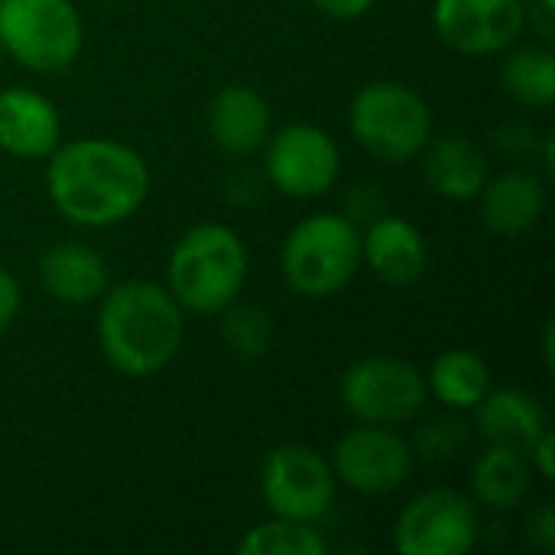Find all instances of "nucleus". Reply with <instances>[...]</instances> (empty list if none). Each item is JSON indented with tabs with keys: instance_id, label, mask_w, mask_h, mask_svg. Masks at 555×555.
<instances>
[{
	"instance_id": "6ab92c4d",
	"label": "nucleus",
	"mask_w": 555,
	"mask_h": 555,
	"mask_svg": "<svg viewBox=\"0 0 555 555\" xmlns=\"http://www.w3.org/2000/svg\"><path fill=\"white\" fill-rule=\"evenodd\" d=\"M475 410H478V433L491 446H514V449L527 452L530 442L543 429H550L546 413L537 403V397H530L527 390H517V387L488 390Z\"/></svg>"
},
{
	"instance_id": "4468645a",
	"label": "nucleus",
	"mask_w": 555,
	"mask_h": 555,
	"mask_svg": "<svg viewBox=\"0 0 555 555\" xmlns=\"http://www.w3.org/2000/svg\"><path fill=\"white\" fill-rule=\"evenodd\" d=\"M361 260L390 286H413L429 263V247L420 228L400 215H380L361 234Z\"/></svg>"
},
{
	"instance_id": "4be33fe9",
	"label": "nucleus",
	"mask_w": 555,
	"mask_h": 555,
	"mask_svg": "<svg viewBox=\"0 0 555 555\" xmlns=\"http://www.w3.org/2000/svg\"><path fill=\"white\" fill-rule=\"evenodd\" d=\"M501 88L524 107L555 101V55L543 46H520L501 62Z\"/></svg>"
},
{
	"instance_id": "0eeeda50",
	"label": "nucleus",
	"mask_w": 555,
	"mask_h": 555,
	"mask_svg": "<svg viewBox=\"0 0 555 555\" xmlns=\"http://www.w3.org/2000/svg\"><path fill=\"white\" fill-rule=\"evenodd\" d=\"M345 410L371 426L410 423L426 406V377L400 358H364L341 374Z\"/></svg>"
},
{
	"instance_id": "6e6552de",
	"label": "nucleus",
	"mask_w": 555,
	"mask_h": 555,
	"mask_svg": "<svg viewBox=\"0 0 555 555\" xmlns=\"http://www.w3.org/2000/svg\"><path fill=\"white\" fill-rule=\"evenodd\" d=\"M260 491L273 517L312 524L335 501V472L309 446H280L263 462Z\"/></svg>"
},
{
	"instance_id": "bb28decb",
	"label": "nucleus",
	"mask_w": 555,
	"mask_h": 555,
	"mask_svg": "<svg viewBox=\"0 0 555 555\" xmlns=\"http://www.w3.org/2000/svg\"><path fill=\"white\" fill-rule=\"evenodd\" d=\"M553 449H555V439L550 429H543V433L530 442V449H527V452H530V465H533L543 478H553V472H555Z\"/></svg>"
},
{
	"instance_id": "b1692460",
	"label": "nucleus",
	"mask_w": 555,
	"mask_h": 555,
	"mask_svg": "<svg viewBox=\"0 0 555 555\" xmlns=\"http://www.w3.org/2000/svg\"><path fill=\"white\" fill-rule=\"evenodd\" d=\"M221 338L224 345L237 354V358H263L273 345V322L263 309L257 306H237V299L231 306L221 309Z\"/></svg>"
},
{
	"instance_id": "a878e982",
	"label": "nucleus",
	"mask_w": 555,
	"mask_h": 555,
	"mask_svg": "<svg viewBox=\"0 0 555 555\" xmlns=\"http://www.w3.org/2000/svg\"><path fill=\"white\" fill-rule=\"evenodd\" d=\"M527 540L543 550V553H553L555 550V514L550 504H540L530 517H527Z\"/></svg>"
},
{
	"instance_id": "aec40b11",
	"label": "nucleus",
	"mask_w": 555,
	"mask_h": 555,
	"mask_svg": "<svg viewBox=\"0 0 555 555\" xmlns=\"http://www.w3.org/2000/svg\"><path fill=\"white\" fill-rule=\"evenodd\" d=\"M530 475H533V465H530L524 449L491 446L475 462L472 488H475V498L485 507H491V511H514L517 504H524V498L530 491Z\"/></svg>"
},
{
	"instance_id": "7ed1b4c3",
	"label": "nucleus",
	"mask_w": 555,
	"mask_h": 555,
	"mask_svg": "<svg viewBox=\"0 0 555 555\" xmlns=\"http://www.w3.org/2000/svg\"><path fill=\"white\" fill-rule=\"evenodd\" d=\"M169 293L198 315L231 306L247 280V247L228 224H195L169 254Z\"/></svg>"
},
{
	"instance_id": "c756f323",
	"label": "nucleus",
	"mask_w": 555,
	"mask_h": 555,
	"mask_svg": "<svg viewBox=\"0 0 555 555\" xmlns=\"http://www.w3.org/2000/svg\"><path fill=\"white\" fill-rule=\"evenodd\" d=\"M527 20L537 26V33H540L543 39H550L555 29V0H530Z\"/></svg>"
},
{
	"instance_id": "f3484780",
	"label": "nucleus",
	"mask_w": 555,
	"mask_h": 555,
	"mask_svg": "<svg viewBox=\"0 0 555 555\" xmlns=\"http://www.w3.org/2000/svg\"><path fill=\"white\" fill-rule=\"evenodd\" d=\"M42 289L65 306H85L104 296L107 263L104 257L81 241H59L39 260Z\"/></svg>"
},
{
	"instance_id": "7c9ffc66",
	"label": "nucleus",
	"mask_w": 555,
	"mask_h": 555,
	"mask_svg": "<svg viewBox=\"0 0 555 555\" xmlns=\"http://www.w3.org/2000/svg\"><path fill=\"white\" fill-rule=\"evenodd\" d=\"M543 351H546V364L553 367V325H546V338H543Z\"/></svg>"
},
{
	"instance_id": "9b49d317",
	"label": "nucleus",
	"mask_w": 555,
	"mask_h": 555,
	"mask_svg": "<svg viewBox=\"0 0 555 555\" xmlns=\"http://www.w3.org/2000/svg\"><path fill=\"white\" fill-rule=\"evenodd\" d=\"M436 33L462 55H494L517 42L527 26L524 0H436Z\"/></svg>"
},
{
	"instance_id": "2f4dec72",
	"label": "nucleus",
	"mask_w": 555,
	"mask_h": 555,
	"mask_svg": "<svg viewBox=\"0 0 555 555\" xmlns=\"http://www.w3.org/2000/svg\"><path fill=\"white\" fill-rule=\"evenodd\" d=\"M0 59H3V46H0Z\"/></svg>"
},
{
	"instance_id": "2eb2a0df",
	"label": "nucleus",
	"mask_w": 555,
	"mask_h": 555,
	"mask_svg": "<svg viewBox=\"0 0 555 555\" xmlns=\"http://www.w3.org/2000/svg\"><path fill=\"white\" fill-rule=\"evenodd\" d=\"M270 104L250 85H228L208 104V133L231 156L257 153L270 137Z\"/></svg>"
},
{
	"instance_id": "f03ea898",
	"label": "nucleus",
	"mask_w": 555,
	"mask_h": 555,
	"mask_svg": "<svg viewBox=\"0 0 555 555\" xmlns=\"http://www.w3.org/2000/svg\"><path fill=\"white\" fill-rule=\"evenodd\" d=\"M182 306L150 280H127L104 289L98 309V341L107 364L127 377L163 371L182 345Z\"/></svg>"
},
{
	"instance_id": "1a4fd4ad",
	"label": "nucleus",
	"mask_w": 555,
	"mask_h": 555,
	"mask_svg": "<svg viewBox=\"0 0 555 555\" xmlns=\"http://www.w3.org/2000/svg\"><path fill=\"white\" fill-rule=\"evenodd\" d=\"M475 543L478 511L449 488L413 498L397 520V550L403 555H465Z\"/></svg>"
},
{
	"instance_id": "39448f33",
	"label": "nucleus",
	"mask_w": 555,
	"mask_h": 555,
	"mask_svg": "<svg viewBox=\"0 0 555 555\" xmlns=\"http://www.w3.org/2000/svg\"><path fill=\"white\" fill-rule=\"evenodd\" d=\"M354 140L384 163H406L433 140L429 104L400 81H371L351 101Z\"/></svg>"
},
{
	"instance_id": "ddd939ff",
	"label": "nucleus",
	"mask_w": 555,
	"mask_h": 555,
	"mask_svg": "<svg viewBox=\"0 0 555 555\" xmlns=\"http://www.w3.org/2000/svg\"><path fill=\"white\" fill-rule=\"evenodd\" d=\"M62 143V120L49 98L29 88L0 91V150L16 159L49 156Z\"/></svg>"
},
{
	"instance_id": "c85d7f7f",
	"label": "nucleus",
	"mask_w": 555,
	"mask_h": 555,
	"mask_svg": "<svg viewBox=\"0 0 555 555\" xmlns=\"http://www.w3.org/2000/svg\"><path fill=\"white\" fill-rule=\"evenodd\" d=\"M312 3L332 20H358L374 7V0H312Z\"/></svg>"
},
{
	"instance_id": "5701e85b",
	"label": "nucleus",
	"mask_w": 555,
	"mask_h": 555,
	"mask_svg": "<svg viewBox=\"0 0 555 555\" xmlns=\"http://www.w3.org/2000/svg\"><path fill=\"white\" fill-rule=\"evenodd\" d=\"M241 555H325L328 543L322 540L319 530H312V524L302 520H270L254 527L241 543Z\"/></svg>"
},
{
	"instance_id": "cd10ccee",
	"label": "nucleus",
	"mask_w": 555,
	"mask_h": 555,
	"mask_svg": "<svg viewBox=\"0 0 555 555\" xmlns=\"http://www.w3.org/2000/svg\"><path fill=\"white\" fill-rule=\"evenodd\" d=\"M20 309V283L0 267V332L10 328V322L16 319Z\"/></svg>"
},
{
	"instance_id": "20e7f679",
	"label": "nucleus",
	"mask_w": 555,
	"mask_h": 555,
	"mask_svg": "<svg viewBox=\"0 0 555 555\" xmlns=\"http://www.w3.org/2000/svg\"><path fill=\"white\" fill-rule=\"evenodd\" d=\"M280 267L293 293L328 299L341 293L361 267V231L348 215H309L286 234Z\"/></svg>"
},
{
	"instance_id": "9d476101",
	"label": "nucleus",
	"mask_w": 555,
	"mask_h": 555,
	"mask_svg": "<svg viewBox=\"0 0 555 555\" xmlns=\"http://www.w3.org/2000/svg\"><path fill=\"white\" fill-rule=\"evenodd\" d=\"M267 140V176L283 195L312 198L335 185L341 156L322 127L293 124Z\"/></svg>"
},
{
	"instance_id": "a211bd4d",
	"label": "nucleus",
	"mask_w": 555,
	"mask_h": 555,
	"mask_svg": "<svg viewBox=\"0 0 555 555\" xmlns=\"http://www.w3.org/2000/svg\"><path fill=\"white\" fill-rule=\"evenodd\" d=\"M423 179L449 202H472L488 182V156L468 137H442L423 146Z\"/></svg>"
},
{
	"instance_id": "393cba45",
	"label": "nucleus",
	"mask_w": 555,
	"mask_h": 555,
	"mask_svg": "<svg viewBox=\"0 0 555 555\" xmlns=\"http://www.w3.org/2000/svg\"><path fill=\"white\" fill-rule=\"evenodd\" d=\"M465 449V423L459 420H436L420 433V452L426 459H455Z\"/></svg>"
},
{
	"instance_id": "dca6fc26",
	"label": "nucleus",
	"mask_w": 555,
	"mask_h": 555,
	"mask_svg": "<svg viewBox=\"0 0 555 555\" xmlns=\"http://www.w3.org/2000/svg\"><path fill=\"white\" fill-rule=\"evenodd\" d=\"M481 198V221L498 237L527 234L546 211V189L530 169H507L501 176H488Z\"/></svg>"
},
{
	"instance_id": "f257e3e1",
	"label": "nucleus",
	"mask_w": 555,
	"mask_h": 555,
	"mask_svg": "<svg viewBox=\"0 0 555 555\" xmlns=\"http://www.w3.org/2000/svg\"><path fill=\"white\" fill-rule=\"evenodd\" d=\"M46 189L55 211L72 224L111 228L140 211L150 195V169L133 146L85 137L49 153Z\"/></svg>"
},
{
	"instance_id": "423d86ee",
	"label": "nucleus",
	"mask_w": 555,
	"mask_h": 555,
	"mask_svg": "<svg viewBox=\"0 0 555 555\" xmlns=\"http://www.w3.org/2000/svg\"><path fill=\"white\" fill-rule=\"evenodd\" d=\"M85 42L72 0H0V46L20 65L52 75L68 68Z\"/></svg>"
},
{
	"instance_id": "f8f14e48",
	"label": "nucleus",
	"mask_w": 555,
	"mask_h": 555,
	"mask_svg": "<svg viewBox=\"0 0 555 555\" xmlns=\"http://www.w3.org/2000/svg\"><path fill=\"white\" fill-rule=\"evenodd\" d=\"M332 472L358 494H390L410 478L413 452L393 429L367 423L338 439Z\"/></svg>"
},
{
	"instance_id": "412c9836",
	"label": "nucleus",
	"mask_w": 555,
	"mask_h": 555,
	"mask_svg": "<svg viewBox=\"0 0 555 555\" xmlns=\"http://www.w3.org/2000/svg\"><path fill=\"white\" fill-rule=\"evenodd\" d=\"M426 387L436 393L439 403L452 410H475L478 400L491 390V374L475 351L452 348L433 361Z\"/></svg>"
}]
</instances>
